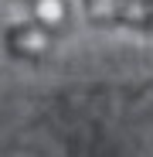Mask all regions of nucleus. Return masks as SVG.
Masks as SVG:
<instances>
[{
    "label": "nucleus",
    "instance_id": "nucleus-1",
    "mask_svg": "<svg viewBox=\"0 0 153 157\" xmlns=\"http://www.w3.org/2000/svg\"><path fill=\"white\" fill-rule=\"evenodd\" d=\"M85 10L92 21L153 28V0H85Z\"/></svg>",
    "mask_w": 153,
    "mask_h": 157
},
{
    "label": "nucleus",
    "instance_id": "nucleus-2",
    "mask_svg": "<svg viewBox=\"0 0 153 157\" xmlns=\"http://www.w3.org/2000/svg\"><path fill=\"white\" fill-rule=\"evenodd\" d=\"M51 48V34L38 24H20V28L7 31V51L14 58H27V62H41Z\"/></svg>",
    "mask_w": 153,
    "mask_h": 157
},
{
    "label": "nucleus",
    "instance_id": "nucleus-3",
    "mask_svg": "<svg viewBox=\"0 0 153 157\" xmlns=\"http://www.w3.org/2000/svg\"><path fill=\"white\" fill-rule=\"evenodd\" d=\"M34 21H38V28H61L65 17H68V7H65V0H34V7H31Z\"/></svg>",
    "mask_w": 153,
    "mask_h": 157
}]
</instances>
